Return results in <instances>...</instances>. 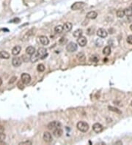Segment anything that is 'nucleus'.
I'll list each match as a JSON object with an SVG mask.
<instances>
[{"label": "nucleus", "instance_id": "4c0bfd02", "mask_svg": "<svg viewBox=\"0 0 132 145\" xmlns=\"http://www.w3.org/2000/svg\"><path fill=\"white\" fill-rule=\"evenodd\" d=\"M2 84V78H0V86H1Z\"/></svg>", "mask_w": 132, "mask_h": 145}, {"label": "nucleus", "instance_id": "ddd939ff", "mask_svg": "<svg viewBox=\"0 0 132 145\" xmlns=\"http://www.w3.org/2000/svg\"><path fill=\"white\" fill-rule=\"evenodd\" d=\"M40 39V42H41L43 46H47L49 43V40L46 36H41L39 37Z\"/></svg>", "mask_w": 132, "mask_h": 145}, {"label": "nucleus", "instance_id": "9b49d317", "mask_svg": "<svg viewBox=\"0 0 132 145\" xmlns=\"http://www.w3.org/2000/svg\"><path fill=\"white\" fill-rule=\"evenodd\" d=\"M103 126L100 123H95L93 125H92V129H93V130L96 132V133H100V132H101L103 130Z\"/></svg>", "mask_w": 132, "mask_h": 145}, {"label": "nucleus", "instance_id": "5701e85b", "mask_svg": "<svg viewBox=\"0 0 132 145\" xmlns=\"http://www.w3.org/2000/svg\"><path fill=\"white\" fill-rule=\"evenodd\" d=\"M90 61L91 62H98L99 61V57L97 55H92L90 58Z\"/></svg>", "mask_w": 132, "mask_h": 145}, {"label": "nucleus", "instance_id": "1a4fd4ad", "mask_svg": "<svg viewBox=\"0 0 132 145\" xmlns=\"http://www.w3.org/2000/svg\"><path fill=\"white\" fill-rule=\"evenodd\" d=\"M97 35L101 38H104V37H107L108 35V33L107 32V30L103 29V28H100L97 30Z\"/></svg>", "mask_w": 132, "mask_h": 145}, {"label": "nucleus", "instance_id": "cd10ccee", "mask_svg": "<svg viewBox=\"0 0 132 145\" xmlns=\"http://www.w3.org/2000/svg\"><path fill=\"white\" fill-rule=\"evenodd\" d=\"M108 109H109L110 111H114V112H116V113H117V114H122V112H121L120 110H119L118 109H117V108H115V107H113V106H109Z\"/></svg>", "mask_w": 132, "mask_h": 145}, {"label": "nucleus", "instance_id": "c756f323", "mask_svg": "<svg viewBox=\"0 0 132 145\" xmlns=\"http://www.w3.org/2000/svg\"><path fill=\"white\" fill-rule=\"evenodd\" d=\"M37 68V70H38L39 72H43V71L45 70V69H46L45 66H44L43 64H38Z\"/></svg>", "mask_w": 132, "mask_h": 145}, {"label": "nucleus", "instance_id": "a878e982", "mask_svg": "<svg viewBox=\"0 0 132 145\" xmlns=\"http://www.w3.org/2000/svg\"><path fill=\"white\" fill-rule=\"evenodd\" d=\"M78 59L80 62H84L85 60V55L83 54V53H79V54L77 55Z\"/></svg>", "mask_w": 132, "mask_h": 145}, {"label": "nucleus", "instance_id": "f704fd0d", "mask_svg": "<svg viewBox=\"0 0 132 145\" xmlns=\"http://www.w3.org/2000/svg\"><path fill=\"white\" fill-rule=\"evenodd\" d=\"M19 144H32V142L30 141H23V142H21Z\"/></svg>", "mask_w": 132, "mask_h": 145}, {"label": "nucleus", "instance_id": "aec40b11", "mask_svg": "<svg viewBox=\"0 0 132 145\" xmlns=\"http://www.w3.org/2000/svg\"><path fill=\"white\" fill-rule=\"evenodd\" d=\"M82 29H76L74 32H73V35L75 37H81L82 35Z\"/></svg>", "mask_w": 132, "mask_h": 145}, {"label": "nucleus", "instance_id": "2f4dec72", "mask_svg": "<svg viewBox=\"0 0 132 145\" xmlns=\"http://www.w3.org/2000/svg\"><path fill=\"white\" fill-rule=\"evenodd\" d=\"M126 41H127L128 43L132 45V35H129V36H128V37H127V39H126Z\"/></svg>", "mask_w": 132, "mask_h": 145}, {"label": "nucleus", "instance_id": "f03ea898", "mask_svg": "<svg viewBox=\"0 0 132 145\" xmlns=\"http://www.w3.org/2000/svg\"><path fill=\"white\" fill-rule=\"evenodd\" d=\"M37 56L39 57L40 59H43L48 56L47 50L45 48H40L37 51Z\"/></svg>", "mask_w": 132, "mask_h": 145}, {"label": "nucleus", "instance_id": "4be33fe9", "mask_svg": "<svg viewBox=\"0 0 132 145\" xmlns=\"http://www.w3.org/2000/svg\"><path fill=\"white\" fill-rule=\"evenodd\" d=\"M124 16H126L124 10L120 9V10H118L117 11V16L118 18H123V17H124Z\"/></svg>", "mask_w": 132, "mask_h": 145}, {"label": "nucleus", "instance_id": "58836bf2", "mask_svg": "<svg viewBox=\"0 0 132 145\" xmlns=\"http://www.w3.org/2000/svg\"><path fill=\"white\" fill-rule=\"evenodd\" d=\"M130 29H131V30L132 31V24H131V25L130 26Z\"/></svg>", "mask_w": 132, "mask_h": 145}, {"label": "nucleus", "instance_id": "20e7f679", "mask_svg": "<svg viewBox=\"0 0 132 145\" xmlns=\"http://www.w3.org/2000/svg\"><path fill=\"white\" fill-rule=\"evenodd\" d=\"M21 80L24 84H28L31 81V76L28 73H23L21 76Z\"/></svg>", "mask_w": 132, "mask_h": 145}, {"label": "nucleus", "instance_id": "e433bc0d", "mask_svg": "<svg viewBox=\"0 0 132 145\" xmlns=\"http://www.w3.org/2000/svg\"><path fill=\"white\" fill-rule=\"evenodd\" d=\"M4 131H5V128L2 125H0V133H4Z\"/></svg>", "mask_w": 132, "mask_h": 145}, {"label": "nucleus", "instance_id": "473e14b6", "mask_svg": "<svg viewBox=\"0 0 132 145\" xmlns=\"http://www.w3.org/2000/svg\"><path fill=\"white\" fill-rule=\"evenodd\" d=\"M16 80H17V77L13 76V77H12V78H10V80L9 81V84H12V83H14Z\"/></svg>", "mask_w": 132, "mask_h": 145}, {"label": "nucleus", "instance_id": "39448f33", "mask_svg": "<svg viewBox=\"0 0 132 145\" xmlns=\"http://www.w3.org/2000/svg\"><path fill=\"white\" fill-rule=\"evenodd\" d=\"M85 5L84 2H76L75 3H73L71 6V9L73 10H80L82 8H83Z\"/></svg>", "mask_w": 132, "mask_h": 145}, {"label": "nucleus", "instance_id": "2eb2a0df", "mask_svg": "<svg viewBox=\"0 0 132 145\" xmlns=\"http://www.w3.org/2000/svg\"><path fill=\"white\" fill-rule=\"evenodd\" d=\"M21 51V46H16L13 47V48L12 49V54L14 56H16V55L20 54Z\"/></svg>", "mask_w": 132, "mask_h": 145}, {"label": "nucleus", "instance_id": "6ab92c4d", "mask_svg": "<svg viewBox=\"0 0 132 145\" xmlns=\"http://www.w3.org/2000/svg\"><path fill=\"white\" fill-rule=\"evenodd\" d=\"M103 54L105 56H109L111 54V48L109 46H106L103 49Z\"/></svg>", "mask_w": 132, "mask_h": 145}, {"label": "nucleus", "instance_id": "412c9836", "mask_svg": "<svg viewBox=\"0 0 132 145\" xmlns=\"http://www.w3.org/2000/svg\"><path fill=\"white\" fill-rule=\"evenodd\" d=\"M54 32L56 33H58V34H60L63 32V26H61V25H58L57 26L54 27Z\"/></svg>", "mask_w": 132, "mask_h": 145}, {"label": "nucleus", "instance_id": "7ed1b4c3", "mask_svg": "<svg viewBox=\"0 0 132 145\" xmlns=\"http://www.w3.org/2000/svg\"><path fill=\"white\" fill-rule=\"evenodd\" d=\"M60 127H61V123L58 121H53V122L48 123V125L47 126L48 129L50 130H54V129L60 128Z\"/></svg>", "mask_w": 132, "mask_h": 145}, {"label": "nucleus", "instance_id": "0eeeda50", "mask_svg": "<svg viewBox=\"0 0 132 145\" xmlns=\"http://www.w3.org/2000/svg\"><path fill=\"white\" fill-rule=\"evenodd\" d=\"M22 62L23 61L21 60V59L20 57H15L14 58L12 59V64L13 66H14V67L18 68V67H19V66H21Z\"/></svg>", "mask_w": 132, "mask_h": 145}, {"label": "nucleus", "instance_id": "bb28decb", "mask_svg": "<svg viewBox=\"0 0 132 145\" xmlns=\"http://www.w3.org/2000/svg\"><path fill=\"white\" fill-rule=\"evenodd\" d=\"M125 11V15L127 16H132V8L129 7V8H126L124 10Z\"/></svg>", "mask_w": 132, "mask_h": 145}, {"label": "nucleus", "instance_id": "b1692460", "mask_svg": "<svg viewBox=\"0 0 132 145\" xmlns=\"http://www.w3.org/2000/svg\"><path fill=\"white\" fill-rule=\"evenodd\" d=\"M39 59H40L39 57L37 56V54H35V53L34 54L31 55V57H30V60H31V62H37Z\"/></svg>", "mask_w": 132, "mask_h": 145}, {"label": "nucleus", "instance_id": "6e6552de", "mask_svg": "<svg viewBox=\"0 0 132 145\" xmlns=\"http://www.w3.org/2000/svg\"><path fill=\"white\" fill-rule=\"evenodd\" d=\"M77 43L78 44L82 46V47H84L87 45V38L84 36H81L78 37V40H77Z\"/></svg>", "mask_w": 132, "mask_h": 145}, {"label": "nucleus", "instance_id": "c85d7f7f", "mask_svg": "<svg viewBox=\"0 0 132 145\" xmlns=\"http://www.w3.org/2000/svg\"><path fill=\"white\" fill-rule=\"evenodd\" d=\"M67 42H68V39L66 38V37H61L60 39V41H59V43L61 45H65V44L67 43Z\"/></svg>", "mask_w": 132, "mask_h": 145}, {"label": "nucleus", "instance_id": "c9c22d12", "mask_svg": "<svg viewBox=\"0 0 132 145\" xmlns=\"http://www.w3.org/2000/svg\"><path fill=\"white\" fill-rule=\"evenodd\" d=\"M21 81H19V82L18 83V87L19 89H24V84L21 85Z\"/></svg>", "mask_w": 132, "mask_h": 145}, {"label": "nucleus", "instance_id": "7c9ffc66", "mask_svg": "<svg viewBox=\"0 0 132 145\" xmlns=\"http://www.w3.org/2000/svg\"><path fill=\"white\" fill-rule=\"evenodd\" d=\"M5 138H6V136H5V133H0V143L1 142H2L5 139Z\"/></svg>", "mask_w": 132, "mask_h": 145}, {"label": "nucleus", "instance_id": "ea45409f", "mask_svg": "<svg viewBox=\"0 0 132 145\" xmlns=\"http://www.w3.org/2000/svg\"><path fill=\"white\" fill-rule=\"evenodd\" d=\"M131 106H132V101H131Z\"/></svg>", "mask_w": 132, "mask_h": 145}, {"label": "nucleus", "instance_id": "a211bd4d", "mask_svg": "<svg viewBox=\"0 0 132 145\" xmlns=\"http://www.w3.org/2000/svg\"><path fill=\"white\" fill-rule=\"evenodd\" d=\"M0 58L2 59H7L10 58V54L7 51H0Z\"/></svg>", "mask_w": 132, "mask_h": 145}, {"label": "nucleus", "instance_id": "dca6fc26", "mask_svg": "<svg viewBox=\"0 0 132 145\" xmlns=\"http://www.w3.org/2000/svg\"><path fill=\"white\" fill-rule=\"evenodd\" d=\"M72 27H73L72 23L70 22H67L63 25V30L65 32H70L72 29Z\"/></svg>", "mask_w": 132, "mask_h": 145}, {"label": "nucleus", "instance_id": "423d86ee", "mask_svg": "<svg viewBox=\"0 0 132 145\" xmlns=\"http://www.w3.org/2000/svg\"><path fill=\"white\" fill-rule=\"evenodd\" d=\"M78 46L76 45V43H73V42H71L69 43V44L67 45L66 46V50H67L68 52H74L77 50Z\"/></svg>", "mask_w": 132, "mask_h": 145}, {"label": "nucleus", "instance_id": "f257e3e1", "mask_svg": "<svg viewBox=\"0 0 132 145\" xmlns=\"http://www.w3.org/2000/svg\"><path fill=\"white\" fill-rule=\"evenodd\" d=\"M76 127H77L78 130L79 131L82 132V133H86V132H87L89 130V128H90L89 125L86 122H84V121H79L77 123Z\"/></svg>", "mask_w": 132, "mask_h": 145}, {"label": "nucleus", "instance_id": "9d476101", "mask_svg": "<svg viewBox=\"0 0 132 145\" xmlns=\"http://www.w3.org/2000/svg\"><path fill=\"white\" fill-rule=\"evenodd\" d=\"M43 138L44 141H46V143H50L52 141V136H51V133H49L48 131L44 132Z\"/></svg>", "mask_w": 132, "mask_h": 145}, {"label": "nucleus", "instance_id": "72a5a7b5", "mask_svg": "<svg viewBox=\"0 0 132 145\" xmlns=\"http://www.w3.org/2000/svg\"><path fill=\"white\" fill-rule=\"evenodd\" d=\"M21 59H22V61L23 62H28L30 59H29L28 58V57H26V55H23L22 56V57H21Z\"/></svg>", "mask_w": 132, "mask_h": 145}, {"label": "nucleus", "instance_id": "f3484780", "mask_svg": "<svg viewBox=\"0 0 132 145\" xmlns=\"http://www.w3.org/2000/svg\"><path fill=\"white\" fill-rule=\"evenodd\" d=\"M26 52L29 55H32L35 53V48L33 46H28L26 49Z\"/></svg>", "mask_w": 132, "mask_h": 145}, {"label": "nucleus", "instance_id": "f8f14e48", "mask_svg": "<svg viewBox=\"0 0 132 145\" xmlns=\"http://www.w3.org/2000/svg\"><path fill=\"white\" fill-rule=\"evenodd\" d=\"M62 133H63V131L60 128H56V129H54V130H53V135H54L57 138L60 137L62 135Z\"/></svg>", "mask_w": 132, "mask_h": 145}, {"label": "nucleus", "instance_id": "4468645a", "mask_svg": "<svg viewBox=\"0 0 132 145\" xmlns=\"http://www.w3.org/2000/svg\"><path fill=\"white\" fill-rule=\"evenodd\" d=\"M97 16H98V13L96 11H90L86 16V17L89 19H95L97 18Z\"/></svg>", "mask_w": 132, "mask_h": 145}, {"label": "nucleus", "instance_id": "393cba45", "mask_svg": "<svg viewBox=\"0 0 132 145\" xmlns=\"http://www.w3.org/2000/svg\"><path fill=\"white\" fill-rule=\"evenodd\" d=\"M32 30H33V29H31V30H30L29 32H26V35H24V39H21V40H23V41H24V40H29L30 37L33 35Z\"/></svg>", "mask_w": 132, "mask_h": 145}]
</instances>
